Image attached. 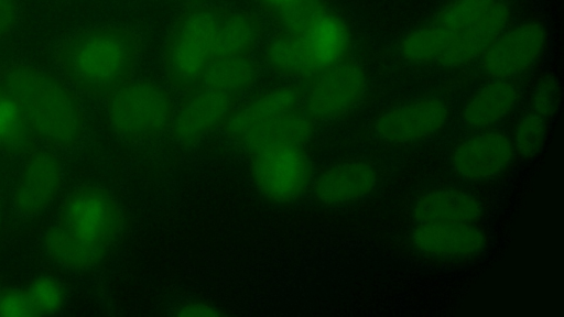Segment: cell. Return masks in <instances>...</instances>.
<instances>
[{"instance_id":"6da1fadb","label":"cell","mask_w":564,"mask_h":317,"mask_svg":"<svg viewBox=\"0 0 564 317\" xmlns=\"http://www.w3.org/2000/svg\"><path fill=\"white\" fill-rule=\"evenodd\" d=\"M122 223L121 210L106 189L79 186L65 199L57 223L45 237V250L64 266L88 269L105 256Z\"/></svg>"},{"instance_id":"7a4b0ae2","label":"cell","mask_w":564,"mask_h":317,"mask_svg":"<svg viewBox=\"0 0 564 317\" xmlns=\"http://www.w3.org/2000/svg\"><path fill=\"white\" fill-rule=\"evenodd\" d=\"M139 53L140 40L132 30L101 25L62 41L55 57L77 90L107 98L131 80Z\"/></svg>"},{"instance_id":"3957f363","label":"cell","mask_w":564,"mask_h":317,"mask_svg":"<svg viewBox=\"0 0 564 317\" xmlns=\"http://www.w3.org/2000/svg\"><path fill=\"white\" fill-rule=\"evenodd\" d=\"M0 79L17 98L35 139L59 147H70L80 140L82 103L58 78L36 67L15 64L3 69Z\"/></svg>"},{"instance_id":"277c9868","label":"cell","mask_w":564,"mask_h":317,"mask_svg":"<svg viewBox=\"0 0 564 317\" xmlns=\"http://www.w3.org/2000/svg\"><path fill=\"white\" fill-rule=\"evenodd\" d=\"M227 12L212 4H194L176 19L164 47V68L174 88L189 91L197 87L214 58L218 29Z\"/></svg>"},{"instance_id":"5b68a950","label":"cell","mask_w":564,"mask_h":317,"mask_svg":"<svg viewBox=\"0 0 564 317\" xmlns=\"http://www.w3.org/2000/svg\"><path fill=\"white\" fill-rule=\"evenodd\" d=\"M107 99L111 127L124 140H150L171 128L173 101L170 94L158 84L130 80Z\"/></svg>"},{"instance_id":"8992f818","label":"cell","mask_w":564,"mask_h":317,"mask_svg":"<svg viewBox=\"0 0 564 317\" xmlns=\"http://www.w3.org/2000/svg\"><path fill=\"white\" fill-rule=\"evenodd\" d=\"M302 87L300 107L313 120H334L351 112L366 96L365 70L356 63L339 62L318 74Z\"/></svg>"},{"instance_id":"52a82bcc","label":"cell","mask_w":564,"mask_h":317,"mask_svg":"<svg viewBox=\"0 0 564 317\" xmlns=\"http://www.w3.org/2000/svg\"><path fill=\"white\" fill-rule=\"evenodd\" d=\"M251 155L253 183L267 198L292 203L305 193L311 182L312 165L302 145L272 144Z\"/></svg>"},{"instance_id":"ba28073f","label":"cell","mask_w":564,"mask_h":317,"mask_svg":"<svg viewBox=\"0 0 564 317\" xmlns=\"http://www.w3.org/2000/svg\"><path fill=\"white\" fill-rule=\"evenodd\" d=\"M546 41V30L536 21L506 29L481 55L482 70L494 79L520 75L535 64Z\"/></svg>"},{"instance_id":"9c48e42d","label":"cell","mask_w":564,"mask_h":317,"mask_svg":"<svg viewBox=\"0 0 564 317\" xmlns=\"http://www.w3.org/2000/svg\"><path fill=\"white\" fill-rule=\"evenodd\" d=\"M447 118L448 108L442 99L425 97L380 114L375 122V132L388 143H412L435 134L444 127Z\"/></svg>"},{"instance_id":"30bf717a","label":"cell","mask_w":564,"mask_h":317,"mask_svg":"<svg viewBox=\"0 0 564 317\" xmlns=\"http://www.w3.org/2000/svg\"><path fill=\"white\" fill-rule=\"evenodd\" d=\"M239 96L207 87H195L174 110L171 130L183 144H191L223 125L236 108Z\"/></svg>"},{"instance_id":"8fae6325","label":"cell","mask_w":564,"mask_h":317,"mask_svg":"<svg viewBox=\"0 0 564 317\" xmlns=\"http://www.w3.org/2000/svg\"><path fill=\"white\" fill-rule=\"evenodd\" d=\"M294 37L302 78H310L341 62L349 47L345 22L327 10Z\"/></svg>"},{"instance_id":"7c38bea8","label":"cell","mask_w":564,"mask_h":317,"mask_svg":"<svg viewBox=\"0 0 564 317\" xmlns=\"http://www.w3.org/2000/svg\"><path fill=\"white\" fill-rule=\"evenodd\" d=\"M513 145L501 132L488 131L460 142L454 150L451 164L455 174L466 181L492 178L511 163Z\"/></svg>"},{"instance_id":"4fadbf2b","label":"cell","mask_w":564,"mask_h":317,"mask_svg":"<svg viewBox=\"0 0 564 317\" xmlns=\"http://www.w3.org/2000/svg\"><path fill=\"white\" fill-rule=\"evenodd\" d=\"M62 182L58 157L48 150L31 154L17 185L13 204L22 216L41 212L54 198Z\"/></svg>"},{"instance_id":"5bb4252c","label":"cell","mask_w":564,"mask_h":317,"mask_svg":"<svg viewBox=\"0 0 564 317\" xmlns=\"http://www.w3.org/2000/svg\"><path fill=\"white\" fill-rule=\"evenodd\" d=\"M411 243L432 258L466 259L485 248L486 236L473 223H417Z\"/></svg>"},{"instance_id":"9a60e30c","label":"cell","mask_w":564,"mask_h":317,"mask_svg":"<svg viewBox=\"0 0 564 317\" xmlns=\"http://www.w3.org/2000/svg\"><path fill=\"white\" fill-rule=\"evenodd\" d=\"M378 182L373 166L352 160L323 171L313 185L315 199L326 206L354 203L368 196Z\"/></svg>"},{"instance_id":"2e32d148","label":"cell","mask_w":564,"mask_h":317,"mask_svg":"<svg viewBox=\"0 0 564 317\" xmlns=\"http://www.w3.org/2000/svg\"><path fill=\"white\" fill-rule=\"evenodd\" d=\"M302 87L288 85L263 92L236 107L224 122L226 133L238 141L257 128L300 107Z\"/></svg>"},{"instance_id":"e0dca14e","label":"cell","mask_w":564,"mask_h":317,"mask_svg":"<svg viewBox=\"0 0 564 317\" xmlns=\"http://www.w3.org/2000/svg\"><path fill=\"white\" fill-rule=\"evenodd\" d=\"M509 20L510 9L507 3L496 0L478 20L457 34L437 64L444 67H459L481 57L507 29Z\"/></svg>"},{"instance_id":"ac0fdd59","label":"cell","mask_w":564,"mask_h":317,"mask_svg":"<svg viewBox=\"0 0 564 317\" xmlns=\"http://www.w3.org/2000/svg\"><path fill=\"white\" fill-rule=\"evenodd\" d=\"M481 212L478 199L455 188L429 190L412 207V217L417 223H474Z\"/></svg>"},{"instance_id":"d6986e66","label":"cell","mask_w":564,"mask_h":317,"mask_svg":"<svg viewBox=\"0 0 564 317\" xmlns=\"http://www.w3.org/2000/svg\"><path fill=\"white\" fill-rule=\"evenodd\" d=\"M518 96V89L511 81L494 79L469 97L463 107L462 119L474 129L490 127L513 110Z\"/></svg>"},{"instance_id":"ffe728a7","label":"cell","mask_w":564,"mask_h":317,"mask_svg":"<svg viewBox=\"0 0 564 317\" xmlns=\"http://www.w3.org/2000/svg\"><path fill=\"white\" fill-rule=\"evenodd\" d=\"M313 121L299 107L257 128L239 142L250 153L272 144L292 143L302 145L313 132Z\"/></svg>"},{"instance_id":"44dd1931","label":"cell","mask_w":564,"mask_h":317,"mask_svg":"<svg viewBox=\"0 0 564 317\" xmlns=\"http://www.w3.org/2000/svg\"><path fill=\"white\" fill-rule=\"evenodd\" d=\"M261 33L262 23L257 14L227 12L218 29L214 58L249 56L259 43Z\"/></svg>"},{"instance_id":"7402d4cb","label":"cell","mask_w":564,"mask_h":317,"mask_svg":"<svg viewBox=\"0 0 564 317\" xmlns=\"http://www.w3.org/2000/svg\"><path fill=\"white\" fill-rule=\"evenodd\" d=\"M257 76L258 65L250 56L214 58L197 87L218 89L240 97Z\"/></svg>"},{"instance_id":"603a6c76","label":"cell","mask_w":564,"mask_h":317,"mask_svg":"<svg viewBox=\"0 0 564 317\" xmlns=\"http://www.w3.org/2000/svg\"><path fill=\"white\" fill-rule=\"evenodd\" d=\"M34 139L17 98L0 79V152L23 154L32 149Z\"/></svg>"},{"instance_id":"cb8c5ba5","label":"cell","mask_w":564,"mask_h":317,"mask_svg":"<svg viewBox=\"0 0 564 317\" xmlns=\"http://www.w3.org/2000/svg\"><path fill=\"white\" fill-rule=\"evenodd\" d=\"M457 33L427 24L408 33L401 41V56L414 64L438 63L454 43Z\"/></svg>"},{"instance_id":"d4e9b609","label":"cell","mask_w":564,"mask_h":317,"mask_svg":"<svg viewBox=\"0 0 564 317\" xmlns=\"http://www.w3.org/2000/svg\"><path fill=\"white\" fill-rule=\"evenodd\" d=\"M496 0H451L430 23L459 33L478 20Z\"/></svg>"},{"instance_id":"484cf974","label":"cell","mask_w":564,"mask_h":317,"mask_svg":"<svg viewBox=\"0 0 564 317\" xmlns=\"http://www.w3.org/2000/svg\"><path fill=\"white\" fill-rule=\"evenodd\" d=\"M326 10L324 0H291L271 14L280 32L300 34Z\"/></svg>"},{"instance_id":"4316f807","label":"cell","mask_w":564,"mask_h":317,"mask_svg":"<svg viewBox=\"0 0 564 317\" xmlns=\"http://www.w3.org/2000/svg\"><path fill=\"white\" fill-rule=\"evenodd\" d=\"M546 136L544 118L529 113L520 119L514 132V146L527 158L535 156L542 149Z\"/></svg>"},{"instance_id":"83f0119b","label":"cell","mask_w":564,"mask_h":317,"mask_svg":"<svg viewBox=\"0 0 564 317\" xmlns=\"http://www.w3.org/2000/svg\"><path fill=\"white\" fill-rule=\"evenodd\" d=\"M34 316L54 314L64 303V289L54 278H36L26 289Z\"/></svg>"},{"instance_id":"f1b7e54d","label":"cell","mask_w":564,"mask_h":317,"mask_svg":"<svg viewBox=\"0 0 564 317\" xmlns=\"http://www.w3.org/2000/svg\"><path fill=\"white\" fill-rule=\"evenodd\" d=\"M560 84L553 76H546L536 86L533 94L535 113L542 118L553 116L560 106Z\"/></svg>"},{"instance_id":"f546056e","label":"cell","mask_w":564,"mask_h":317,"mask_svg":"<svg viewBox=\"0 0 564 317\" xmlns=\"http://www.w3.org/2000/svg\"><path fill=\"white\" fill-rule=\"evenodd\" d=\"M0 316L28 317L34 316L26 291L6 289L0 291Z\"/></svg>"},{"instance_id":"4dcf8cb0","label":"cell","mask_w":564,"mask_h":317,"mask_svg":"<svg viewBox=\"0 0 564 317\" xmlns=\"http://www.w3.org/2000/svg\"><path fill=\"white\" fill-rule=\"evenodd\" d=\"M19 19L17 0H0V39L6 37L15 28Z\"/></svg>"},{"instance_id":"1f68e13d","label":"cell","mask_w":564,"mask_h":317,"mask_svg":"<svg viewBox=\"0 0 564 317\" xmlns=\"http://www.w3.org/2000/svg\"><path fill=\"white\" fill-rule=\"evenodd\" d=\"M177 316H220L223 313L216 307L203 302H186L181 304L176 311Z\"/></svg>"},{"instance_id":"d6a6232c","label":"cell","mask_w":564,"mask_h":317,"mask_svg":"<svg viewBox=\"0 0 564 317\" xmlns=\"http://www.w3.org/2000/svg\"><path fill=\"white\" fill-rule=\"evenodd\" d=\"M257 1L260 2L271 13V12L275 11L276 9L286 4L291 0H257Z\"/></svg>"},{"instance_id":"836d02e7","label":"cell","mask_w":564,"mask_h":317,"mask_svg":"<svg viewBox=\"0 0 564 317\" xmlns=\"http://www.w3.org/2000/svg\"><path fill=\"white\" fill-rule=\"evenodd\" d=\"M0 219H1V205H0Z\"/></svg>"}]
</instances>
